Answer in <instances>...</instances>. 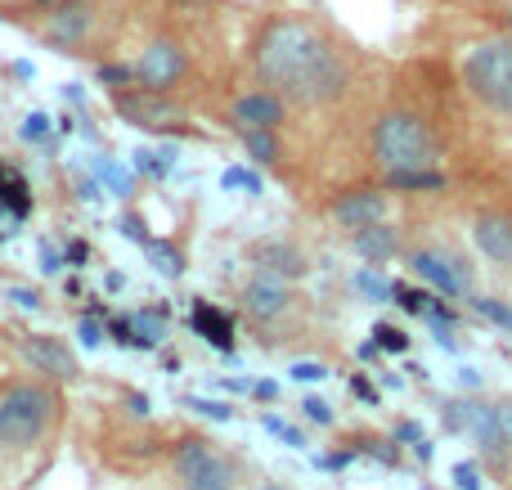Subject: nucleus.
I'll return each instance as SVG.
<instances>
[{"label": "nucleus", "instance_id": "obj_1", "mask_svg": "<svg viewBox=\"0 0 512 490\" xmlns=\"http://www.w3.org/2000/svg\"><path fill=\"white\" fill-rule=\"evenodd\" d=\"M252 59L265 90L292 99V104H333L351 86L346 54L301 14H283L274 23H265V32L256 36Z\"/></svg>", "mask_w": 512, "mask_h": 490}, {"label": "nucleus", "instance_id": "obj_2", "mask_svg": "<svg viewBox=\"0 0 512 490\" xmlns=\"http://www.w3.org/2000/svg\"><path fill=\"white\" fill-rule=\"evenodd\" d=\"M59 414V396L45 383H14L0 392V446L5 450H32L45 441Z\"/></svg>", "mask_w": 512, "mask_h": 490}, {"label": "nucleus", "instance_id": "obj_3", "mask_svg": "<svg viewBox=\"0 0 512 490\" xmlns=\"http://www.w3.org/2000/svg\"><path fill=\"white\" fill-rule=\"evenodd\" d=\"M441 144L436 131L423 122L418 113H387L373 126V158L387 171H414V167H432Z\"/></svg>", "mask_w": 512, "mask_h": 490}, {"label": "nucleus", "instance_id": "obj_4", "mask_svg": "<svg viewBox=\"0 0 512 490\" xmlns=\"http://www.w3.org/2000/svg\"><path fill=\"white\" fill-rule=\"evenodd\" d=\"M463 86L490 113L512 117V36H490L463 59Z\"/></svg>", "mask_w": 512, "mask_h": 490}, {"label": "nucleus", "instance_id": "obj_5", "mask_svg": "<svg viewBox=\"0 0 512 490\" xmlns=\"http://www.w3.org/2000/svg\"><path fill=\"white\" fill-rule=\"evenodd\" d=\"M117 113L131 126H149V131H167V126H180V108L167 99V90H117Z\"/></svg>", "mask_w": 512, "mask_h": 490}, {"label": "nucleus", "instance_id": "obj_6", "mask_svg": "<svg viewBox=\"0 0 512 490\" xmlns=\"http://www.w3.org/2000/svg\"><path fill=\"white\" fill-rule=\"evenodd\" d=\"M185 68H189L185 50L162 36V41H153L149 50L140 54V63H135V81H140L144 90H171L180 77H185Z\"/></svg>", "mask_w": 512, "mask_h": 490}, {"label": "nucleus", "instance_id": "obj_7", "mask_svg": "<svg viewBox=\"0 0 512 490\" xmlns=\"http://www.w3.org/2000/svg\"><path fill=\"white\" fill-rule=\"evenodd\" d=\"M288 117V99L274 95V90H252V95H239L230 108V122L239 131H274V126Z\"/></svg>", "mask_w": 512, "mask_h": 490}, {"label": "nucleus", "instance_id": "obj_8", "mask_svg": "<svg viewBox=\"0 0 512 490\" xmlns=\"http://www.w3.org/2000/svg\"><path fill=\"white\" fill-rule=\"evenodd\" d=\"M463 428L481 441L486 455H504L512 446V410L508 405H468V423Z\"/></svg>", "mask_w": 512, "mask_h": 490}, {"label": "nucleus", "instance_id": "obj_9", "mask_svg": "<svg viewBox=\"0 0 512 490\" xmlns=\"http://www.w3.org/2000/svg\"><path fill=\"white\" fill-rule=\"evenodd\" d=\"M409 266H414L418 279H427V284H432L436 293H445V297H463V288H468V275H463L459 261H450L445 252L414 248L409 252Z\"/></svg>", "mask_w": 512, "mask_h": 490}, {"label": "nucleus", "instance_id": "obj_10", "mask_svg": "<svg viewBox=\"0 0 512 490\" xmlns=\"http://www.w3.org/2000/svg\"><path fill=\"white\" fill-rule=\"evenodd\" d=\"M90 23H95V5H90V0H68V5H59L50 14V27H45V36H50V45L68 50V45L86 41Z\"/></svg>", "mask_w": 512, "mask_h": 490}, {"label": "nucleus", "instance_id": "obj_11", "mask_svg": "<svg viewBox=\"0 0 512 490\" xmlns=\"http://www.w3.org/2000/svg\"><path fill=\"white\" fill-rule=\"evenodd\" d=\"M23 360L45 378H77V360H72V351L59 338H27Z\"/></svg>", "mask_w": 512, "mask_h": 490}, {"label": "nucleus", "instance_id": "obj_12", "mask_svg": "<svg viewBox=\"0 0 512 490\" xmlns=\"http://www.w3.org/2000/svg\"><path fill=\"white\" fill-rule=\"evenodd\" d=\"M328 212H333V221L346 225V230H364V225L382 221V194L378 189H351V194H342Z\"/></svg>", "mask_w": 512, "mask_h": 490}, {"label": "nucleus", "instance_id": "obj_13", "mask_svg": "<svg viewBox=\"0 0 512 490\" xmlns=\"http://www.w3.org/2000/svg\"><path fill=\"white\" fill-rule=\"evenodd\" d=\"M472 239H477V248L486 252L490 261L508 266V261H512V216H504V212H486V216L477 221V230H472Z\"/></svg>", "mask_w": 512, "mask_h": 490}, {"label": "nucleus", "instance_id": "obj_14", "mask_svg": "<svg viewBox=\"0 0 512 490\" xmlns=\"http://www.w3.org/2000/svg\"><path fill=\"white\" fill-rule=\"evenodd\" d=\"M243 302H248V315H256V320H279L292 306V297L274 275H256L248 284V293H243Z\"/></svg>", "mask_w": 512, "mask_h": 490}, {"label": "nucleus", "instance_id": "obj_15", "mask_svg": "<svg viewBox=\"0 0 512 490\" xmlns=\"http://www.w3.org/2000/svg\"><path fill=\"white\" fill-rule=\"evenodd\" d=\"M189 324H194V329L203 333V338L212 342L216 351H230V347H234V320H230L225 311H216V306L198 302V306H194V315H189Z\"/></svg>", "mask_w": 512, "mask_h": 490}, {"label": "nucleus", "instance_id": "obj_16", "mask_svg": "<svg viewBox=\"0 0 512 490\" xmlns=\"http://www.w3.org/2000/svg\"><path fill=\"white\" fill-rule=\"evenodd\" d=\"M355 252H360L364 261H387L391 252H396V230H387L382 221H373V225H364V230H355Z\"/></svg>", "mask_w": 512, "mask_h": 490}, {"label": "nucleus", "instance_id": "obj_17", "mask_svg": "<svg viewBox=\"0 0 512 490\" xmlns=\"http://www.w3.org/2000/svg\"><path fill=\"white\" fill-rule=\"evenodd\" d=\"M256 261H261V270H274V275H306L301 252L288 248V243H270V248H261L256 252Z\"/></svg>", "mask_w": 512, "mask_h": 490}, {"label": "nucleus", "instance_id": "obj_18", "mask_svg": "<svg viewBox=\"0 0 512 490\" xmlns=\"http://www.w3.org/2000/svg\"><path fill=\"white\" fill-rule=\"evenodd\" d=\"M212 450L203 446V441H185V446L176 450V473H180V482H189V477H198L207 464H212Z\"/></svg>", "mask_w": 512, "mask_h": 490}, {"label": "nucleus", "instance_id": "obj_19", "mask_svg": "<svg viewBox=\"0 0 512 490\" xmlns=\"http://www.w3.org/2000/svg\"><path fill=\"white\" fill-rule=\"evenodd\" d=\"M387 185L391 189H445V176H441V171H427V167L387 171Z\"/></svg>", "mask_w": 512, "mask_h": 490}, {"label": "nucleus", "instance_id": "obj_20", "mask_svg": "<svg viewBox=\"0 0 512 490\" xmlns=\"http://www.w3.org/2000/svg\"><path fill=\"white\" fill-rule=\"evenodd\" d=\"M243 149L252 162H279V140L274 131H243Z\"/></svg>", "mask_w": 512, "mask_h": 490}, {"label": "nucleus", "instance_id": "obj_21", "mask_svg": "<svg viewBox=\"0 0 512 490\" xmlns=\"http://www.w3.org/2000/svg\"><path fill=\"white\" fill-rule=\"evenodd\" d=\"M171 162H176V149H140L135 153V171H144V176H167Z\"/></svg>", "mask_w": 512, "mask_h": 490}, {"label": "nucleus", "instance_id": "obj_22", "mask_svg": "<svg viewBox=\"0 0 512 490\" xmlns=\"http://www.w3.org/2000/svg\"><path fill=\"white\" fill-rule=\"evenodd\" d=\"M185 490H230V468H225L221 459H212L198 477H189Z\"/></svg>", "mask_w": 512, "mask_h": 490}, {"label": "nucleus", "instance_id": "obj_23", "mask_svg": "<svg viewBox=\"0 0 512 490\" xmlns=\"http://www.w3.org/2000/svg\"><path fill=\"white\" fill-rule=\"evenodd\" d=\"M355 288H360V293H369L373 302H387V297L396 293V284H391V279H382L378 270H360V275H355Z\"/></svg>", "mask_w": 512, "mask_h": 490}, {"label": "nucleus", "instance_id": "obj_24", "mask_svg": "<svg viewBox=\"0 0 512 490\" xmlns=\"http://www.w3.org/2000/svg\"><path fill=\"white\" fill-rule=\"evenodd\" d=\"M149 257L158 261L162 275H180V270H185V257H180L171 243H149Z\"/></svg>", "mask_w": 512, "mask_h": 490}, {"label": "nucleus", "instance_id": "obj_25", "mask_svg": "<svg viewBox=\"0 0 512 490\" xmlns=\"http://www.w3.org/2000/svg\"><path fill=\"white\" fill-rule=\"evenodd\" d=\"M396 306L400 311H409V315H427V302H432V297L423 293V288H405V284H396Z\"/></svg>", "mask_w": 512, "mask_h": 490}, {"label": "nucleus", "instance_id": "obj_26", "mask_svg": "<svg viewBox=\"0 0 512 490\" xmlns=\"http://www.w3.org/2000/svg\"><path fill=\"white\" fill-rule=\"evenodd\" d=\"M373 342L378 351H409V333H400L396 324H373Z\"/></svg>", "mask_w": 512, "mask_h": 490}, {"label": "nucleus", "instance_id": "obj_27", "mask_svg": "<svg viewBox=\"0 0 512 490\" xmlns=\"http://www.w3.org/2000/svg\"><path fill=\"white\" fill-rule=\"evenodd\" d=\"M99 81H104V86H113V90H126L135 81V68H131V63H99Z\"/></svg>", "mask_w": 512, "mask_h": 490}, {"label": "nucleus", "instance_id": "obj_28", "mask_svg": "<svg viewBox=\"0 0 512 490\" xmlns=\"http://www.w3.org/2000/svg\"><path fill=\"white\" fill-rule=\"evenodd\" d=\"M472 306H477V311L486 315V320H495L499 329H512V311H508L504 302H499V297H477V302H472Z\"/></svg>", "mask_w": 512, "mask_h": 490}, {"label": "nucleus", "instance_id": "obj_29", "mask_svg": "<svg viewBox=\"0 0 512 490\" xmlns=\"http://www.w3.org/2000/svg\"><path fill=\"white\" fill-rule=\"evenodd\" d=\"M221 185H225V189H248V194H261V180H256L248 167H230V171L221 176Z\"/></svg>", "mask_w": 512, "mask_h": 490}, {"label": "nucleus", "instance_id": "obj_30", "mask_svg": "<svg viewBox=\"0 0 512 490\" xmlns=\"http://www.w3.org/2000/svg\"><path fill=\"white\" fill-rule=\"evenodd\" d=\"M324 378H328V369L315 365V360H297L292 365V383H324Z\"/></svg>", "mask_w": 512, "mask_h": 490}, {"label": "nucleus", "instance_id": "obj_31", "mask_svg": "<svg viewBox=\"0 0 512 490\" xmlns=\"http://www.w3.org/2000/svg\"><path fill=\"white\" fill-rule=\"evenodd\" d=\"M99 176H104L108 185L117 189V194H131V176H126L122 167H113V162H99Z\"/></svg>", "mask_w": 512, "mask_h": 490}, {"label": "nucleus", "instance_id": "obj_32", "mask_svg": "<svg viewBox=\"0 0 512 490\" xmlns=\"http://www.w3.org/2000/svg\"><path fill=\"white\" fill-rule=\"evenodd\" d=\"M301 410H306V419H310V423H319V428H328V423H333V410H328V405L319 401V396L301 401Z\"/></svg>", "mask_w": 512, "mask_h": 490}, {"label": "nucleus", "instance_id": "obj_33", "mask_svg": "<svg viewBox=\"0 0 512 490\" xmlns=\"http://www.w3.org/2000/svg\"><path fill=\"white\" fill-rule=\"evenodd\" d=\"M45 122H50L45 113H32V117H27V122H23V140H45V131H50Z\"/></svg>", "mask_w": 512, "mask_h": 490}, {"label": "nucleus", "instance_id": "obj_34", "mask_svg": "<svg viewBox=\"0 0 512 490\" xmlns=\"http://www.w3.org/2000/svg\"><path fill=\"white\" fill-rule=\"evenodd\" d=\"M454 482H459V490H481V482H477V464H459V468H454Z\"/></svg>", "mask_w": 512, "mask_h": 490}, {"label": "nucleus", "instance_id": "obj_35", "mask_svg": "<svg viewBox=\"0 0 512 490\" xmlns=\"http://www.w3.org/2000/svg\"><path fill=\"white\" fill-rule=\"evenodd\" d=\"M265 428H270V432H274V437H283V441H288V446H301V437H297V432H292V428H288V423L270 419V414H265Z\"/></svg>", "mask_w": 512, "mask_h": 490}, {"label": "nucleus", "instance_id": "obj_36", "mask_svg": "<svg viewBox=\"0 0 512 490\" xmlns=\"http://www.w3.org/2000/svg\"><path fill=\"white\" fill-rule=\"evenodd\" d=\"M194 410L212 414V419H230V405H212V401H194Z\"/></svg>", "mask_w": 512, "mask_h": 490}, {"label": "nucleus", "instance_id": "obj_37", "mask_svg": "<svg viewBox=\"0 0 512 490\" xmlns=\"http://www.w3.org/2000/svg\"><path fill=\"white\" fill-rule=\"evenodd\" d=\"M396 437H400V441H423V437H418V423H400Z\"/></svg>", "mask_w": 512, "mask_h": 490}, {"label": "nucleus", "instance_id": "obj_38", "mask_svg": "<svg viewBox=\"0 0 512 490\" xmlns=\"http://www.w3.org/2000/svg\"><path fill=\"white\" fill-rule=\"evenodd\" d=\"M355 396H364V401H378V392H373L364 378H355Z\"/></svg>", "mask_w": 512, "mask_h": 490}, {"label": "nucleus", "instance_id": "obj_39", "mask_svg": "<svg viewBox=\"0 0 512 490\" xmlns=\"http://www.w3.org/2000/svg\"><path fill=\"white\" fill-rule=\"evenodd\" d=\"M81 342H99V324H81Z\"/></svg>", "mask_w": 512, "mask_h": 490}, {"label": "nucleus", "instance_id": "obj_40", "mask_svg": "<svg viewBox=\"0 0 512 490\" xmlns=\"http://www.w3.org/2000/svg\"><path fill=\"white\" fill-rule=\"evenodd\" d=\"M508 36H512V5H508Z\"/></svg>", "mask_w": 512, "mask_h": 490}, {"label": "nucleus", "instance_id": "obj_41", "mask_svg": "<svg viewBox=\"0 0 512 490\" xmlns=\"http://www.w3.org/2000/svg\"><path fill=\"white\" fill-rule=\"evenodd\" d=\"M265 490H279V486H265Z\"/></svg>", "mask_w": 512, "mask_h": 490}]
</instances>
